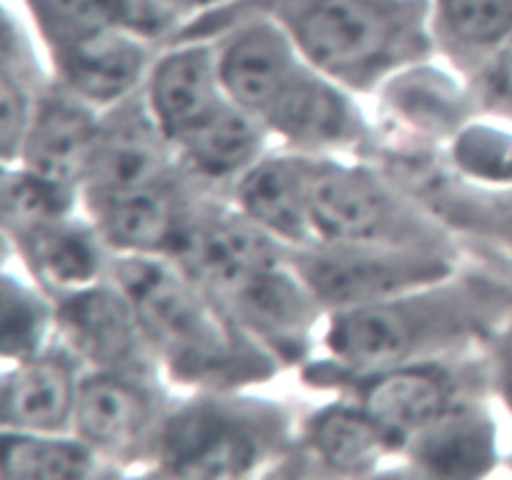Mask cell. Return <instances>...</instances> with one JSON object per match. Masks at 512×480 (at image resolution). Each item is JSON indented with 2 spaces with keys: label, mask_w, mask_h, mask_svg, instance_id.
I'll return each mask as SVG.
<instances>
[{
  "label": "cell",
  "mask_w": 512,
  "mask_h": 480,
  "mask_svg": "<svg viewBox=\"0 0 512 480\" xmlns=\"http://www.w3.org/2000/svg\"><path fill=\"white\" fill-rule=\"evenodd\" d=\"M480 115L512 123V40L468 78Z\"/></svg>",
  "instance_id": "4dcf8cb0"
},
{
  "label": "cell",
  "mask_w": 512,
  "mask_h": 480,
  "mask_svg": "<svg viewBox=\"0 0 512 480\" xmlns=\"http://www.w3.org/2000/svg\"><path fill=\"white\" fill-rule=\"evenodd\" d=\"M270 140L273 135L265 125L230 100L223 113L175 145V150L178 163L195 180L228 195L235 180L268 153Z\"/></svg>",
  "instance_id": "cb8c5ba5"
},
{
  "label": "cell",
  "mask_w": 512,
  "mask_h": 480,
  "mask_svg": "<svg viewBox=\"0 0 512 480\" xmlns=\"http://www.w3.org/2000/svg\"><path fill=\"white\" fill-rule=\"evenodd\" d=\"M83 375L85 365L58 338L28 358L5 363L0 380L3 430L73 433Z\"/></svg>",
  "instance_id": "d6986e66"
},
{
  "label": "cell",
  "mask_w": 512,
  "mask_h": 480,
  "mask_svg": "<svg viewBox=\"0 0 512 480\" xmlns=\"http://www.w3.org/2000/svg\"><path fill=\"white\" fill-rule=\"evenodd\" d=\"M398 460V448L383 425L355 400H335L298 423L295 440L273 475L283 478H368Z\"/></svg>",
  "instance_id": "5bb4252c"
},
{
  "label": "cell",
  "mask_w": 512,
  "mask_h": 480,
  "mask_svg": "<svg viewBox=\"0 0 512 480\" xmlns=\"http://www.w3.org/2000/svg\"><path fill=\"white\" fill-rule=\"evenodd\" d=\"M310 215L315 240L468 250L418 195L370 158L315 155Z\"/></svg>",
  "instance_id": "52a82bcc"
},
{
  "label": "cell",
  "mask_w": 512,
  "mask_h": 480,
  "mask_svg": "<svg viewBox=\"0 0 512 480\" xmlns=\"http://www.w3.org/2000/svg\"><path fill=\"white\" fill-rule=\"evenodd\" d=\"M283 403L248 390H193L175 398L155 438L150 478L233 480L273 475L295 440Z\"/></svg>",
  "instance_id": "5b68a950"
},
{
  "label": "cell",
  "mask_w": 512,
  "mask_h": 480,
  "mask_svg": "<svg viewBox=\"0 0 512 480\" xmlns=\"http://www.w3.org/2000/svg\"><path fill=\"white\" fill-rule=\"evenodd\" d=\"M490 398L468 400L420 430L400 450L403 475L485 478L500 465V428Z\"/></svg>",
  "instance_id": "7402d4cb"
},
{
  "label": "cell",
  "mask_w": 512,
  "mask_h": 480,
  "mask_svg": "<svg viewBox=\"0 0 512 480\" xmlns=\"http://www.w3.org/2000/svg\"><path fill=\"white\" fill-rule=\"evenodd\" d=\"M448 165L470 183L512 188V123L478 115L445 150Z\"/></svg>",
  "instance_id": "f546056e"
},
{
  "label": "cell",
  "mask_w": 512,
  "mask_h": 480,
  "mask_svg": "<svg viewBox=\"0 0 512 480\" xmlns=\"http://www.w3.org/2000/svg\"><path fill=\"white\" fill-rule=\"evenodd\" d=\"M160 48L163 43L138 30L105 28L50 45L45 55L50 78L103 113L143 90Z\"/></svg>",
  "instance_id": "2e32d148"
},
{
  "label": "cell",
  "mask_w": 512,
  "mask_h": 480,
  "mask_svg": "<svg viewBox=\"0 0 512 480\" xmlns=\"http://www.w3.org/2000/svg\"><path fill=\"white\" fill-rule=\"evenodd\" d=\"M145 103L170 143L178 145L223 113L230 95L210 38L168 40L143 85Z\"/></svg>",
  "instance_id": "e0dca14e"
},
{
  "label": "cell",
  "mask_w": 512,
  "mask_h": 480,
  "mask_svg": "<svg viewBox=\"0 0 512 480\" xmlns=\"http://www.w3.org/2000/svg\"><path fill=\"white\" fill-rule=\"evenodd\" d=\"M305 385L363 405L403 450L413 435L468 400L493 398L485 348L453 358L420 360L378 370H350L330 360L310 358L300 368Z\"/></svg>",
  "instance_id": "8992f818"
},
{
  "label": "cell",
  "mask_w": 512,
  "mask_h": 480,
  "mask_svg": "<svg viewBox=\"0 0 512 480\" xmlns=\"http://www.w3.org/2000/svg\"><path fill=\"white\" fill-rule=\"evenodd\" d=\"M110 278L133 300L165 380L175 388L250 390L283 370L178 260L113 255Z\"/></svg>",
  "instance_id": "3957f363"
},
{
  "label": "cell",
  "mask_w": 512,
  "mask_h": 480,
  "mask_svg": "<svg viewBox=\"0 0 512 480\" xmlns=\"http://www.w3.org/2000/svg\"><path fill=\"white\" fill-rule=\"evenodd\" d=\"M198 280L283 368H303L313 358L315 335L328 315L293 268L290 255L233 265Z\"/></svg>",
  "instance_id": "9c48e42d"
},
{
  "label": "cell",
  "mask_w": 512,
  "mask_h": 480,
  "mask_svg": "<svg viewBox=\"0 0 512 480\" xmlns=\"http://www.w3.org/2000/svg\"><path fill=\"white\" fill-rule=\"evenodd\" d=\"M485 358L493 380V398L503 403L512 420V318L485 345Z\"/></svg>",
  "instance_id": "1f68e13d"
},
{
  "label": "cell",
  "mask_w": 512,
  "mask_h": 480,
  "mask_svg": "<svg viewBox=\"0 0 512 480\" xmlns=\"http://www.w3.org/2000/svg\"><path fill=\"white\" fill-rule=\"evenodd\" d=\"M435 55L465 80L512 40V0H430Z\"/></svg>",
  "instance_id": "d4e9b609"
},
{
  "label": "cell",
  "mask_w": 512,
  "mask_h": 480,
  "mask_svg": "<svg viewBox=\"0 0 512 480\" xmlns=\"http://www.w3.org/2000/svg\"><path fill=\"white\" fill-rule=\"evenodd\" d=\"M378 98L375 143L445 153L455 135L480 115L470 85L448 63L430 58L395 73Z\"/></svg>",
  "instance_id": "8fae6325"
},
{
  "label": "cell",
  "mask_w": 512,
  "mask_h": 480,
  "mask_svg": "<svg viewBox=\"0 0 512 480\" xmlns=\"http://www.w3.org/2000/svg\"><path fill=\"white\" fill-rule=\"evenodd\" d=\"M55 338L85 370H118L165 378L130 295L105 278L55 300Z\"/></svg>",
  "instance_id": "4fadbf2b"
},
{
  "label": "cell",
  "mask_w": 512,
  "mask_h": 480,
  "mask_svg": "<svg viewBox=\"0 0 512 480\" xmlns=\"http://www.w3.org/2000/svg\"><path fill=\"white\" fill-rule=\"evenodd\" d=\"M463 248L435 245L313 240L290 248V263L325 315L368 308L423 285L438 283L463 268Z\"/></svg>",
  "instance_id": "ba28073f"
},
{
  "label": "cell",
  "mask_w": 512,
  "mask_h": 480,
  "mask_svg": "<svg viewBox=\"0 0 512 480\" xmlns=\"http://www.w3.org/2000/svg\"><path fill=\"white\" fill-rule=\"evenodd\" d=\"M158 3L183 25L188 20L200 18V15L225 8V5L235 3V0H158Z\"/></svg>",
  "instance_id": "d6a6232c"
},
{
  "label": "cell",
  "mask_w": 512,
  "mask_h": 480,
  "mask_svg": "<svg viewBox=\"0 0 512 480\" xmlns=\"http://www.w3.org/2000/svg\"><path fill=\"white\" fill-rule=\"evenodd\" d=\"M260 13L288 33L320 73L375 95L395 73L435 55L430 0H235L205 15Z\"/></svg>",
  "instance_id": "277c9868"
},
{
  "label": "cell",
  "mask_w": 512,
  "mask_h": 480,
  "mask_svg": "<svg viewBox=\"0 0 512 480\" xmlns=\"http://www.w3.org/2000/svg\"><path fill=\"white\" fill-rule=\"evenodd\" d=\"M180 38L215 40L230 100L258 118L283 148L350 158H368L373 150L375 125L355 103L358 95L308 63L268 15H200L170 40Z\"/></svg>",
  "instance_id": "6da1fadb"
},
{
  "label": "cell",
  "mask_w": 512,
  "mask_h": 480,
  "mask_svg": "<svg viewBox=\"0 0 512 480\" xmlns=\"http://www.w3.org/2000/svg\"><path fill=\"white\" fill-rule=\"evenodd\" d=\"M165 378L118 370H85L75 405L78 435L115 475L143 473L153 458L155 438L173 405Z\"/></svg>",
  "instance_id": "30bf717a"
},
{
  "label": "cell",
  "mask_w": 512,
  "mask_h": 480,
  "mask_svg": "<svg viewBox=\"0 0 512 480\" xmlns=\"http://www.w3.org/2000/svg\"><path fill=\"white\" fill-rule=\"evenodd\" d=\"M50 85V73L40 68L38 50L13 5L3 8L0 43V148L3 163H13L40 95Z\"/></svg>",
  "instance_id": "484cf974"
},
{
  "label": "cell",
  "mask_w": 512,
  "mask_h": 480,
  "mask_svg": "<svg viewBox=\"0 0 512 480\" xmlns=\"http://www.w3.org/2000/svg\"><path fill=\"white\" fill-rule=\"evenodd\" d=\"M183 165L140 188L108 198L85 200L83 210L115 255H163L175 258L208 195ZM225 195V193H223Z\"/></svg>",
  "instance_id": "7c38bea8"
},
{
  "label": "cell",
  "mask_w": 512,
  "mask_h": 480,
  "mask_svg": "<svg viewBox=\"0 0 512 480\" xmlns=\"http://www.w3.org/2000/svg\"><path fill=\"white\" fill-rule=\"evenodd\" d=\"M315 155L290 148H270L228 190V198L255 225L288 248L315 240L310 215V180Z\"/></svg>",
  "instance_id": "ffe728a7"
},
{
  "label": "cell",
  "mask_w": 512,
  "mask_h": 480,
  "mask_svg": "<svg viewBox=\"0 0 512 480\" xmlns=\"http://www.w3.org/2000/svg\"><path fill=\"white\" fill-rule=\"evenodd\" d=\"M98 125L100 110L75 98L50 78L13 163L80 193L98 138Z\"/></svg>",
  "instance_id": "44dd1931"
},
{
  "label": "cell",
  "mask_w": 512,
  "mask_h": 480,
  "mask_svg": "<svg viewBox=\"0 0 512 480\" xmlns=\"http://www.w3.org/2000/svg\"><path fill=\"white\" fill-rule=\"evenodd\" d=\"M78 208H83L78 190L53 183L18 163H3V183H0L3 235H15Z\"/></svg>",
  "instance_id": "f1b7e54d"
},
{
  "label": "cell",
  "mask_w": 512,
  "mask_h": 480,
  "mask_svg": "<svg viewBox=\"0 0 512 480\" xmlns=\"http://www.w3.org/2000/svg\"><path fill=\"white\" fill-rule=\"evenodd\" d=\"M508 463H510V468H512V450H510V458H508Z\"/></svg>",
  "instance_id": "e575fe53"
},
{
  "label": "cell",
  "mask_w": 512,
  "mask_h": 480,
  "mask_svg": "<svg viewBox=\"0 0 512 480\" xmlns=\"http://www.w3.org/2000/svg\"><path fill=\"white\" fill-rule=\"evenodd\" d=\"M178 165V150L145 103L143 90L100 113L98 138L80 203L125 193L163 178Z\"/></svg>",
  "instance_id": "9a60e30c"
},
{
  "label": "cell",
  "mask_w": 512,
  "mask_h": 480,
  "mask_svg": "<svg viewBox=\"0 0 512 480\" xmlns=\"http://www.w3.org/2000/svg\"><path fill=\"white\" fill-rule=\"evenodd\" d=\"M0 475L5 480L115 478L78 435L28 430H3Z\"/></svg>",
  "instance_id": "4316f807"
},
{
  "label": "cell",
  "mask_w": 512,
  "mask_h": 480,
  "mask_svg": "<svg viewBox=\"0 0 512 480\" xmlns=\"http://www.w3.org/2000/svg\"><path fill=\"white\" fill-rule=\"evenodd\" d=\"M43 48L98 33L130 28L158 43H168L180 28L158 0H20Z\"/></svg>",
  "instance_id": "603a6c76"
},
{
  "label": "cell",
  "mask_w": 512,
  "mask_h": 480,
  "mask_svg": "<svg viewBox=\"0 0 512 480\" xmlns=\"http://www.w3.org/2000/svg\"><path fill=\"white\" fill-rule=\"evenodd\" d=\"M3 240L5 253L53 300L108 278L115 255L83 208Z\"/></svg>",
  "instance_id": "ac0fdd59"
},
{
  "label": "cell",
  "mask_w": 512,
  "mask_h": 480,
  "mask_svg": "<svg viewBox=\"0 0 512 480\" xmlns=\"http://www.w3.org/2000/svg\"><path fill=\"white\" fill-rule=\"evenodd\" d=\"M493 265H495V263H493ZM498 268L503 270V275H505V278H508V283L512 285V258H505L503 263H498Z\"/></svg>",
  "instance_id": "836d02e7"
},
{
  "label": "cell",
  "mask_w": 512,
  "mask_h": 480,
  "mask_svg": "<svg viewBox=\"0 0 512 480\" xmlns=\"http://www.w3.org/2000/svg\"><path fill=\"white\" fill-rule=\"evenodd\" d=\"M3 363L38 353L55 338V300L38 288L25 273L3 268Z\"/></svg>",
  "instance_id": "83f0119b"
},
{
  "label": "cell",
  "mask_w": 512,
  "mask_h": 480,
  "mask_svg": "<svg viewBox=\"0 0 512 480\" xmlns=\"http://www.w3.org/2000/svg\"><path fill=\"white\" fill-rule=\"evenodd\" d=\"M510 318L512 285L480 260L398 298L330 313L323 348L343 368H393L483 350Z\"/></svg>",
  "instance_id": "7a4b0ae2"
}]
</instances>
